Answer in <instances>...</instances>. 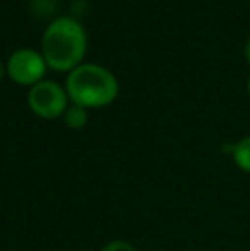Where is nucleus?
I'll list each match as a JSON object with an SVG mask.
<instances>
[{
    "label": "nucleus",
    "instance_id": "obj_1",
    "mask_svg": "<svg viewBox=\"0 0 250 251\" xmlns=\"http://www.w3.org/2000/svg\"><path fill=\"white\" fill-rule=\"evenodd\" d=\"M87 40L83 26L70 17H60L48 26L43 34V58L54 70H74L79 67Z\"/></svg>",
    "mask_w": 250,
    "mask_h": 251
},
{
    "label": "nucleus",
    "instance_id": "obj_2",
    "mask_svg": "<svg viewBox=\"0 0 250 251\" xmlns=\"http://www.w3.org/2000/svg\"><path fill=\"white\" fill-rule=\"evenodd\" d=\"M67 94L74 104L83 108H101L110 104L118 94L113 74L100 65H79L67 79Z\"/></svg>",
    "mask_w": 250,
    "mask_h": 251
},
{
    "label": "nucleus",
    "instance_id": "obj_3",
    "mask_svg": "<svg viewBox=\"0 0 250 251\" xmlns=\"http://www.w3.org/2000/svg\"><path fill=\"white\" fill-rule=\"evenodd\" d=\"M31 109L34 115L41 118H58L67 109V94L58 84L50 82V80H41L34 84L33 89L28 96Z\"/></svg>",
    "mask_w": 250,
    "mask_h": 251
},
{
    "label": "nucleus",
    "instance_id": "obj_4",
    "mask_svg": "<svg viewBox=\"0 0 250 251\" xmlns=\"http://www.w3.org/2000/svg\"><path fill=\"white\" fill-rule=\"evenodd\" d=\"M47 70V62L38 51L23 48L12 53L7 63V72L10 79L23 86L41 82V77L45 75Z\"/></svg>",
    "mask_w": 250,
    "mask_h": 251
},
{
    "label": "nucleus",
    "instance_id": "obj_5",
    "mask_svg": "<svg viewBox=\"0 0 250 251\" xmlns=\"http://www.w3.org/2000/svg\"><path fill=\"white\" fill-rule=\"evenodd\" d=\"M223 152L233 157L235 164L245 173H250V135L244 137L237 144H224Z\"/></svg>",
    "mask_w": 250,
    "mask_h": 251
},
{
    "label": "nucleus",
    "instance_id": "obj_6",
    "mask_svg": "<svg viewBox=\"0 0 250 251\" xmlns=\"http://www.w3.org/2000/svg\"><path fill=\"white\" fill-rule=\"evenodd\" d=\"M63 122L69 128L72 130H79V128H84L87 123V113H86V108L83 106H70V108L65 109L63 113Z\"/></svg>",
    "mask_w": 250,
    "mask_h": 251
},
{
    "label": "nucleus",
    "instance_id": "obj_7",
    "mask_svg": "<svg viewBox=\"0 0 250 251\" xmlns=\"http://www.w3.org/2000/svg\"><path fill=\"white\" fill-rule=\"evenodd\" d=\"M101 251H137L136 246H132L127 241H111L107 246H103Z\"/></svg>",
    "mask_w": 250,
    "mask_h": 251
},
{
    "label": "nucleus",
    "instance_id": "obj_8",
    "mask_svg": "<svg viewBox=\"0 0 250 251\" xmlns=\"http://www.w3.org/2000/svg\"><path fill=\"white\" fill-rule=\"evenodd\" d=\"M245 58H247V62L250 63V36H249L247 43H245Z\"/></svg>",
    "mask_w": 250,
    "mask_h": 251
},
{
    "label": "nucleus",
    "instance_id": "obj_9",
    "mask_svg": "<svg viewBox=\"0 0 250 251\" xmlns=\"http://www.w3.org/2000/svg\"><path fill=\"white\" fill-rule=\"evenodd\" d=\"M3 75H5V67H3V63L0 62V80L3 79Z\"/></svg>",
    "mask_w": 250,
    "mask_h": 251
},
{
    "label": "nucleus",
    "instance_id": "obj_10",
    "mask_svg": "<svg viewBox=\"0 0 250 251\" xmlns=\"http://www.w3.org/2000/svg\"><path fill=\"white\" fill-rule=\"evenodd\" d=\"M247 91H249V94H250V77H249V82H247Z\"/></svg>",
    "mask_w": 250,
    "mask_h": 251
}]
</instances>
